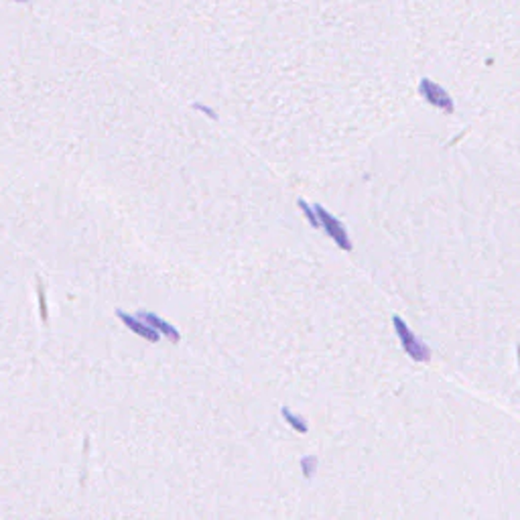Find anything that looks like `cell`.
<instances>
[{"mask_svg": "<svg viewBox=\"0 0 520 520\" xmlns=\"http://www.w3.org/2000/svg\"><path fill=\"white\" fill-rule=\"evenodd\" d=\"M392 323H395V332H397L398 339H400V346L407 352V356L411 360H414V362H429L431 360V350H429L427 344H423L419 337L414 336L413 329L402 322V317L395 315Z\"/></svg>", "mask_w": 520, "mask_h": 520, "instance_id": "1", "label": "cell"}, {"mask_svg": "<svg viewBox=\"0 0 520 520\" xmlns=\"http://www.w3.org/2000/svg\"><path fill=\"white\" fill-rule=\"evenodd\" d=\"M18 2H27V0H18Z\"/></svg>", "mask_w": 520, "mask_h": 520, "instance_id": "9", "label": "cell"}, {"mask_svg": "<svg viewBox=\"0 0 520 520\" xmlns=\"http://www.w3.org/2000/svg\"><path fill=\"white\" fill-rule=\"evenodd\" d=\"M315 208V212H317V217H320V228L325 230V234L336 242L337 248H341V250H346V252H350L354 246H352V238H350V234H348V230L346 226L337 220L336 215H332L325 208H323L322 203H315L313 205Z\"/></svg>", "mask_w": 520, "mask_h": 520, "instance_id": "2", "label": "cell"}, {"mask_svg": "<svg viewBox=\"0 0 520 520\" xmlns=\"http://www.w3.org/2000/svg\"><path fill=\"white\" fill-rule=\"evenodd\" d=\"M138 317L142 320V322L147 323V325H151L153 329L157 332H161L163 336L169 337V339H173V341H179V332L173 327V325H169L165 320H161V317H157L154 313H138Z\"/></svg>", "mask_w": 520, "mask_h": 520, "instance_id": "5", "label": "cell"}, {"mask_svg": "<svg viewBox=\"0 0 520 520\" xmlns=\"http://www.w3.org/2000/svg\"><path fill=\"white\" fill-rule=\"evenodd\" d=\"M283 419L289 423V427H293L297 433H307L309 431V425H307V421L303 419V417H299V414H295L291 413L287 407L283 409Z\"/></svg>", "mask_w": 520, "mask_h": 520, "instance_id": "6", "label": "cell"}, {"mask_svg": "<svg viewBox=\"0 0 520 520\" xmlns=\"http://www.w3.org/2000/svg\"><path fill=\"white\" fill-rule=\"evenodd\" d=\"M419 94H421L433 108L441 110L445 114H453V110H456L453 98H451V96L447 94V90L441 88L437 81H433L431 77H423V79L419 81Z\"/></svg>", "mask_w": 520, "mask_h": 520, "instance_id": "3", "label": "cell"}, {"mask_svg": "<svg viewBox=\"0 0 520 520\" xmlns=\"http://www.w3.org/2000/svg\"><path fill=\"white\" fill-rule=\"evenodd\" d=\"M299 208L303 210V214H305L307 220L311 222V226H313V228H320V217H317L315 208H309V205H307V201H303V199H299Z\"/></svg>", "mask_w": 520, "mask_h": 520, "instance_id": "8", "label": "cell"}, {"mask_svg": "<svg viewBox=\"0 0 520 520\" xmlns=\"http://www.w3.org/2000/svg\"><path fill=\"white\" fill-rule=\"evenodd\" d=\"M301 470H303V475L307 480H311L315 475V470H317V458L315 456H305L301 459Z\"/></svg>", "mask_w": 520, "mask_h": 520, "instance_id": "7", "label": "cell"}, {"mask_svg": "<svg viewBox=\"0 0 520 520\" xmlns=\"http://www.w3.org/2000/svg\"><path fill=\"white\" fill-rule=\"evenodd\" d=\"M118 317L126 323V327H128V329H132V332L138 334V336L147 337L149 341H159V332H154L153 327H151V325H147V323L142 322L138 315L137 317H130V315H126V313H123V311H118Z\"/></svg>", "mask_w": 520, "mask_h": 520, "instance_id": "4", "label": "cell"}]
</instances>
